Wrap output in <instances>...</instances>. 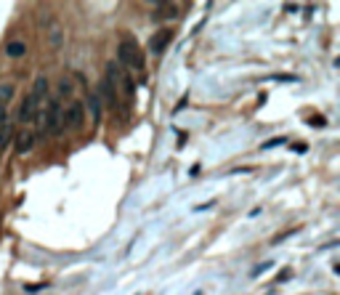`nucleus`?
Returning a JSON list of instances; mask_svg holds the SVG:
<instances>
[{"label":"nucleus","instance_id":"1","mask_svg":"<svg viewBox=\"0 0 340 295\" xmlns=\"http://www.w3.org/2000/svg\"><path fill=\"white\" fill-rule=\"evenodd\" d=\"M117 64H125L128 69H136V72H144L146 67V56L144 51L138 48V43L133 37H125L117 45Z\"/></svg>","mask_w":340,"mask_h":295},{"label":"nucleus","instance_id":"2","mask_svg":"<svg viewBox=\"0 0 340 295\" xmlns=\"http://www.w3.org/2000/svg\"><path fill=\"white\" fill-rule=\"evenodd\" d=\"M61 117H64V112H61V104H59V99H48V106H45V112L37 120H40V128L45 130V133H51V136H59L61 133Z\"/></svg>","mask_w":340,"mask_h":295},{"label":"nucleus","instance_id":"3","mask_svg":"<svg viewBox=\"0 0 340 295\" xmlns=\"http://www.w3.org/2000/svg\"><path fill=\"white\" fill-rule=\"evenodd\" d=\"M101 99V104H106L109 109H115L117 115H122V106H120V96H117V85L109 80V77H104L99 85V93H96Z\"/></svg>","mask_w":340,"mask_h":295},{"label":"nucleus","instance_id":"4","mask_svg":"<svg viewBox=\"0 0 340 295\" xmlns=\"http://www.w3.org/2000/svg\"><path fill=\"white\" fill-rule=\"evenodd\" d=\"M85 122V106L80 104V101H72L69 109H67V115L61 117V125L69 128V130H80Z\"/></svg>","mask_w":340,"mask_h":295},{"label":"nucleus","instance_id":"5","mask_svg":"<svg viewBox=\"0 0 340 295\" xmlns=\"http://www.w3.org/2000/svg\"><path fill=\"white\" fill-rule=\"evenodd\" d=\"M37 104H40V99H35V96L30 93L24 101H21L19 112H16V120L19 122H32L37 117Z\"/></svg>","mask_w":340,"mask_h":295},{"label":"nucleus","instance_id":"6","mask_svg":"<svg viewBox=\"0 0 340 295\" xmlns=\"http://www.w3.org/2000/svg\"><path fill=\"white\" fill-rule=\"evenodd\" d=\"M170 40H173V32H170V30L154 32V35H152V40H149V51H152L154 56H160L162 51H165L168 45H170Z\"/></svg>","mask_w":340,"mask_h":295},{"label":"nucleus","instance_id":"7","mask_svg":"<svg viewBox=\"0 0 340 295\" xmlns=\"http://www.w3.org/2000/svg\"><path fill=\"white\" fill-rule=\"evenodd\" d=\"M88 109H90V122L93 125H101V120H104V104H101L99 96H88Z\"/></svg>","mask_w":340,"mask_h":295},{"label":"nucleus","instance_id":"8","mask_svg":"<svg viewBox=\"0 0 340 295\" xmlns=\"http://www.w3.org/2000/svg\"><path fill=\"white\" fill-rule=\"evenodd\" d=\"M178 16V3H157L154 19H175Z\"/></svg>","mask_w":340,"mask_h":295},{"label":"nucleus","instance_id":"9","mask_svg":"<svg viewBox=\"0 0 340 295\" xmlns=\"http://www.w3.org/2000/svg\"><path fill=\"white\" fill-rule=\"evenodd\" d=\"M14 141H16V152H19V155H27V152H32V146H35V133L27 130V133H19Z\"/></svg>","mask_w":340,"mask_h":295},{"label":"nucleus","instance_id":"10","mask_svg":"<svg viewBox=\"0 0 340 295\" xmlns=\"http://www.w3.org/2000/svg\"><path fill=\"white\" fill-rule=\"evenodd\" d=\"M5 56H8V59H24L27 56V43L24 40H11L8 45H5Z\"/></svg>","mask_w":340,"mask_h":295},{"label":"nucleus","instance_id":"11","mask_svg":"<svg viewBox=\"0 0 340 295\" xmlns=\"http://www.w3.org/2000/svg\"><path fill=\"white\" fill-rule=\"evenodd\" d=\"M48 43H51V48H53V51L61 48V43H64V30H61L59 24H51L48 27Z\"/></svg>","mask_w":340,"mask_h":295},{"label":"nucleus","instance_id":"12","mask_svg":"<svg viewBox=\"0 0 340 295\" xmlns=\"http://www.w3.org/2000/svg\"><path fill=\"white\" fill-rule=\"evenodd\" d=\"M14 93H16V88L11 83H0V106L11 104V101H14Z\"/></svg>","mask_w":340,"mask_h":295},{"label":"nucleus","instance_id":"13","mask_svg":"<svg viewBox=\"0 0 340 295\" xmlns=\"http://www.w3.org/2000/svg\"><path fill=\"white\" fill-rule=\"evenodd\" d=\"M45 93H48V77L37 75L35 77V85H32V96H35V99H40V96H45Z\"/></svg>","mask_w":340,"mask_h":295},{"label":"nucleus","instance_id":"14","mask_svg":"<svg viewBox=\"0 0 340 295\" xmlns=\"http://www.w3.org/2000/svg\"><path fill=\"white\" fill-rule=\"evenodd\" d=\"M72 90H75L72 80H69V77H61V80H59V96H72Z\"/></svg>","mask_w":340,"mask_h":295},{"label":"nucleus","instance_id":"15","mask_svg":"<svg viewBox=\"0 0 340 295\" xmlns=\"http://www.w3.org/2000/svg\"><path fill=\"white\" fill-rule=\"evenodd\" d=\"M285 141H287L285 136H279V139H269L263 146H260V149H271V146H279V144H285Z\"/></svg>","mask_w":340,"mask_h":295},{"label":"nucleus","instance_id":"16","mask_svg":"<svg viewBox=\"0 0 340 295\" xmlns=\"http://www.w3.org/2000/svg\"><path fill=\"white\" fill-rule=\"evenodd\" d=\"M266 269H271V260H266V263H260V266H255V269L250 271V277H260V274H263V271Z\"/></svg>","mask_w":340,"mask_h":295},{"label":"nucleus","instance_id":"17","mask_svg":"<svg viewBox=\"0 0 340 295\" xmlns=\"http://www.w3.org/2000/svg\"><path fill=\"white\" fill-rule=\"evenodd\" d=\"M311 125H314V128H324V117H311Z\"/></svg>","mask_w":340,"mask_h":295},{"label":"nucleus","instance_id":"18","mask_svg":"<svg viewBox=\"0 0 340 295\" xmlns=\"http://www.w3.org/2000/svg\"><path fill=\"white\" fill-rule=\"evenodd\" d=\"M5 122H8L5 120V106H0V125H5Z\"/></svg>","mask_w":340,"mask_h":295}]
</instances>
